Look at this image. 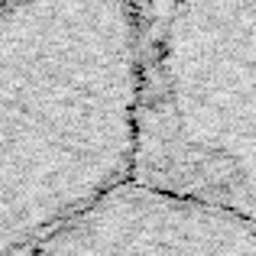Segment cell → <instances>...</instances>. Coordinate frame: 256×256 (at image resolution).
<instances>
[{
	"mask_svg": "<svg viewBox=\"0 0 256 256\" xmlns=\"http://www.w3.org/2000/svg\"><path fill=\"white\" fill-rule=\"evenodd\" d=\"M130 0L0 4V256H32L136 169Z\"/></svg>",
	"mask_w": 256,
	"mask_h": 256,
	"instance_id": "1",
	"label": "cell"
},
{
	"mask_svg": "<svg viewBox=\"0 0 256 256\" xmlns=\"http://www.w3.org/2000/svg\"><path fill=\"white\" fill-rule=\"evenodd\" d=\"M133 182L256 227V0H130Z\"/></svg>",
	"mask_w": 256,
	"mask_h": 256,
	"instance_id": "2",
	"label": "cell"
},
{
	"mask_svg": "<svg viewBox=\"0 0 256 256\" xmlns=\"http://www.w3.org/2000/svg\"><path fill=\"white\" fill-rule=\"evenodd\" d=\"M32 256H256V227L130 182Z\"/></svg>",
	"mask_w": 256,
	"mask_h": 256,
	"instance_id": "3",
	"label": "cell"
},
{
	"mask_svg": "<svg viewBox=\"0 0 256 256\" xmlns=\"http://www.w3.org/2000/svg\"><path fill=\"white\" fill-rule=\"evenodd\" d=\"M0 4H6V0H0Z\"/></svg>",
	"mask_w": 256,
	"mask_h": 256,
	"instance_id": "4",
	"label": "cell"
}]
</instances>
